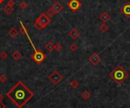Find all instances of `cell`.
Segmentation results:
<instances>
[{"mask_svg":"<svg viewBox=\"0 0 130 108\" xmlns=\"http://www.w3.org/2000/svg\"><path fill=\"white\" fill-rule=\"evenodd\" d=\"M6 96L15 106L22 108L34 97V92L20 81L7 92Z\"/></svg>","mask_w":130,"mask_h":108,"instance_id":"obj_1","label":"cell"},{"mask_svg":"<svg viewBox=\"0 0 130 108\" xmlns=\"http://www.w3.org/2000/svg\"><path fill=\"white\" fill-rule=\"evenodd\" d=\"M110 77L113 81L119 85L128 79L129 73L123 69L122 66L119 65L110 73Z\"/></svg>","mask_w":130,"mask_h":108,"instance_id":"obj_2","label":"cell"},{"mask_svg":"<svg viewBox=\"0 0 130 108\" xmlns=\"http://www.w3.org/2000/svg\"><path fill=\"white\" fill-rule=\"evenodd\" d=\"M50 22H51V18L48 17L46 14V13H43L36 19L35 22L34 23V27L37 30H40L41 29L47 27L48 24H50Z\"/></svg>","mask_w":130,"mask_h":108,"instance_id":"obj_3","label":"cell"},{"mask_svg":"<svg viewBox=\"0 0 130 108\" xmlns=\"http://www.w3.org/2000/svg\"><path fill=\"white\" fill-rule=\"evenodd\" d=\"M30 58L34 60V61L37 64H40L46 59V55L45 54L43 51H41L40 49L34 48V53H33L30 55Z\"/></svg>","mask_w":130,"mask_h":108,"instance_id":"obj_4","label":"cell"},{"mask_svg":"<svg viewBox=\"0 0 130 108\" xmlns=\"http://www.w3.org/2000/svg\"><path fill=\"white\" fill-rule=\"evenodd\" d=\"M48 78L52 83L54 85H56L60 83L62 79H63V76H62L57 70H54L53 73L49 76Z\"/></svg>","mask_w":130,"mask_h":108,"instance_id":"obj_5","label":"cell"},{"mask_svg":"<svg viewBox=\"0 0 130 108\" xmlns=\"http://www.w3.org/2000/svg\"><path fill=\"white\" fill-rule=\"evenodd\" d=\"M81 6H82L81 2L79 0H70V1L67 3V6H68L71 11L73 12H75L79 9H80Z\"/></svg>","mask_w":130,"mask_h":108,"instance_id":"obj_6","label":"cell"},{"mask_svg":"<svg viewBox=\"0 0 130 108\" xmlns=\"http://www.w3.org/2000/svg\"><path fill=\"white\" fill-rule=\"evenodd\" d=\"M88 60H89V62L94 65V66H96L99 63H101V58L99 56V54H98L97 53H93L90 57L89 58H88Z\"/></svg>","mask_w":130,"mask_h":108,"instance_id":"obj_7","label":"cell"},{"mask_svg":"<svg viewBox=\"0 0 130 108\" xmlns=\"http://www.w3.org/2000/svg\"><path fill=\"white\" fill-rule=\"evenodd\" d=\"M121 12L128 18H130V2H127L124 6L120 8Z\"/></svg>","mask_w":130,"mask_h":108,"instance_id":"obj_8","label":"cell"},{"mask_svg":"<svg viewBox=\"0 0 130 108\" xmlns=\"http://www.w3.org/2000/svg\"><path fill=\"white\" fill-rule=\"evenodd\" d=\"M50 8L56 12V14H59L64 8V6L59 2H56L55 3L52 5V6Z\"/></svg>","mask_w":130,"mask_h":108,"instance_id":"obj_9","label":"cell"},{"mask_svg":"<svg viewBox=\"0 0 130 108\" xmlns=\"http://www.w3.org/2000/svg\"><path fill=\"white\" fill-rule=\"evenodd\" d=\"M69 36L73 40H76V39H78L80 37L81 33L76 28H73V29H72V30H70V31H69Z\"/></svg>","mask_w":130,"mask_h":108,"instance_id":"obj_10","label":"cell"},{"mask_svg":"<svg viewBox=\"0 0 130 108\" xmlns=\"http://www.w3.org/2000/svg\"><path fill=\"white\" fill-rule=\"evenodd\" d=\"M110 18H111L110 15L107 12H103L99 16V19L101 20L103 23H107V21H109V20H110Z\"/></svg>","mask_w":130,"mask_h":108,"instance_id":"obj_11","label":"cell"},{"mask_svg":"<svg viewBox=\"0 0 130 108\" xmlns=\"http://www.w3.org/2000/svg\"><path fill=\"white\" fill-rule=\"evenodd\" d=\"M18 33H19V31L15 27H12L11 29L8 30V35L12 38H15V37H16L18 35Z\"/></svg>","mask_w":130,"mask_h":108,"instance_id":"obj_12","label":"cell"},{"mask_svg":"<svg viewBox=\"0 0 130 108\" xmlns=\"http://www.w3.org/2000/svg\"><path fill=\"white\" fill-rule=\"evenodd\" d=\"M22 57H23L22 54L18 50L14 51V52L12 53V58L14 60H20L21 58H22Z\"/></svg>","mask_w":130,"mask_h":108,"instance_id":"obj_13","label":"cell"},{"mask_svg":"<svg viewBox=\"0 0 130 108\" xmlns=\"http://www.w3.org/2000/svg\"><path fill=\"white\" fill-rule=\"evenodd\" d=\"M45 48H46V50L47 51H49V52H52L53 50H54V48H53V43L51 42V41H50L49 42H47L46 45H45Z\"/></svg>","mask_w":130,"mask_h":108,"instance_id":"obj_14","label":"cell"},{"mask_svg":"<svg viewBox=\"0 0 130 108\" xmlns=\"http://www.w3.org/2000/svg\"><path fill=\"white\" fill-rule=\"evenodd\" d=\"M13 11H14L13 7L9 6H8V5H7L6 6H5V7L3 8V12L6 13V14H8V15L11 14L13 12Z\"/></svg>","mask_w":130,"mask_h":108,"instance_id":"obj_15","label":"cell"},{"mask_svg":"<svg viewBox=\"0 0 130 108\" xmlns=\"http://www.w3.org/2000/svg\"><path fill=\"white\" fill-rule=\"evenodd\" d=\"M81 96L82 97V98H83V99L85 100V101H87V100H88V99H90V98H91V93H90L89 91H87V90H85V91L81 94Z\"/></svg>","mask_w":130,"mask_h":108,"instance_id":"obj_16","label":"cell"},{"mask_svg":"<svg viewBox=\"0 0 130 108\" xmlns=\"http://www.w3.org/2000/svg\"><path fill=\"white\" fill-rule=\"evenodd\" d=\"M70 86L72 87V89H77L78 87L79 86V83L78 82V80L77 79H73L72 81H71V83H70Z\"/></svg>","mask_w":130,"mask_h":108,"instance_id":"obj_17","label":"cell"},{"mask_svg":"<svg viewBox=\"0 0 130 108\" xmlns=\"http://www.w3.org/2000/svg\"><path fill=\"white\" fill-rule=\"evenodd\" d=\"M99 30H100V31L101 33H106L107 30H108V27H107V25L105 24V23H103L102 24L100 27H99Z\"/></svg>","mask_w":130,"mask_h":108,"instance_id":"obj_18","label":"cell"},{"mask_svg":"<svg viewBox=\"0 0 130 108\" xmlns=\"http://www.w3.org/2000/svg\"><path fill=\"white\" fill-rule=\"evenodd\" d=\"M46 14L47 15L48 17H50V18H52V17H53L54 15L56 14V12L53 11V9H52L51 8H50L46 12Z\"/></svg>","mask_w":130,"mask_h":108,"instance_id":"obj_19","label":"cell"},{"mask_svg":"<svg viewBox=\"0 0 130 108\" xmlns=\"http://www.w3.org/2000/svg\"><path fill=\"white\" fill-rule=\"evenodd\" d=\"M21 24H22V27L20 28L19 30V32H21L22 34L24 35H27L28 36V31H27V29H26V27H24V26L22 24V22L21 21Z\"/></svg>","mask_w":130,"mask_h":108,"instance_id":"obj_20","label":"cell"},{"mask_svg":"<svg viewBox=\"0 0 130 108\" xmlns=\"http://www.w3.org/2000/svg\"><path fill=\"white\" fill-rule=\"evenodd\" d=\"M53 48H54V50H56L57 51H59L62 49V45L60 43L57 42L55 45H53Z\"/></svg>","mask_w":130,"mask_h":108,"instance_id":"obj_21","label":"cell"},{"mask_svg":"<svg viewBox=\"0 0 130 108\" xmlns=\"http://www.w3.org/2000/svg\"><path fill=\"white\" fill-rule=\"evenodd\" d=\"M19 7H20L21 8H22V10H25V9H27V8H28V3L26 2L22 1V2H21V3L19 4Z\"/></svg>","mask_w":130,"mask_h":108,"instance_id":"obj_22","label":"cell"},{"mask_svg":"<svg viewBox=\"0 0 130 108\" xmlns=\"http://www.w3.org/2000/svg\"><path fill=\"white\" fill-rule=\"evenodd\" d=\"M69 49L72 51V52H75V51L78 49V46L75 43H72L69 46Z\"/></svg>","mask_w":130,"mask_h":108,"instance_id":"obj_23","label":"cell"},{"mask_svg":"<svg viewBox=\"0 0 130 108\" xmlns=\"http://www.w3.org/2000/svg\"><path fill=\"white\" fill-rule=\"evenodd\" d=\"M7 81V76L5 75V74H2L0 75V83H6V82Z\"/></svg>","mask_w":130,"mask_h":108,"instance_id":"obj_24","label":"cell"},{"mask_svg":"<svg viewBox=\"0 0 130 108\" xmlns=\"http://www.w3.org/2000/svg\"><path fill=\"white\" fill-rule=\"evenodd\" d=\"M8 57V53L6 52V51H2L1 53H0V58H1L2 59H6V58Z\"/></svg>","mask_w":130,"mask_h":108,"instance_id":"obj_25","label":"cell"},{"mask_svg":"<svg viewBox=\"0 0 130 108\" xmlns=\"http://www.w3.org/2000/svg\"><path fill=\"white\" fill-rule=\"evenodd\" d=\"M7 5H8V6H11V7L14 6V5H15L14 0H8V2Z\"/></svg>","mask_w":130,"mask_h":108,"instance_id":"obj_26","label":"cell"},{"mask_svg":"<svg viewBox=\"0 0 130 108\" xmlns=\"http://www.w3.org/2000/svg\"><path fill=\"white\" fill-rule=\"evenodd\" d=\"M6 104L2 101H0V108H6Z\"/></svg>","mask_w":130,"mask_h":108,"instance_id":"obj_27","label":"cell"},{"mask_svg":"<svg viewBox=\"0 0 130 108\" xmlns=\"http://www.w3.org/2000/svg\"><path fill=\"white\" fill-rule=\"evenodd\" d=\"M3 99H4V96H3V95L0 93V101H2Z\"/></svg>","mask_w":130,"mask_h":108,"instance_id":"obj_28","label":"cell"},{"mask_svg":"<svg viewBox=\"0 0 130 108\" xmlns=\"http://www.w3.org/2000/svg\"><path fill=\"white\" fill-rule=\"evenodd\" d=\"M5 2V0H0V4H2Z\"/></svg>","mask_w":130,"mask_h":108,"instance_id":"obj_29","label":"cell"},{"mask_svg":"<svg viewBox=\"0 0 130 108\" xmlns=\"http://www.w3.org/2000/svg\"><path fill=\"white\" fill-rule=\"evenodd\" d=\"M129 73H130V67H129Z\"/></svg>","mask_w":130,"mask_h":108,"instance_id":"obj_30","label":"cell"},{"mask_svg":"<svg viewBox=\"0 0 130 108\" xmlns=\"http://www.w3.org/2000/svg\"><path fill=\"white\" fill-rule=\"evenodd\" d=\"M129 108H130V107H129Z\"/></svg>","mask_w":130,"mask_h":108,"instance_id":"obj_31","label":"cell"}]
</instances>
